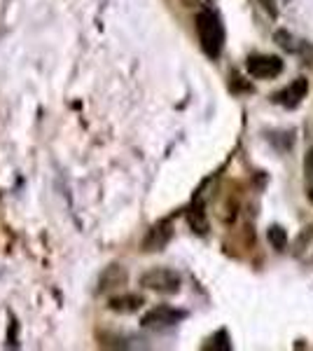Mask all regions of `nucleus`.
<instances>
[{
    "instance_id": "1",
    "label": "nucleus",
    "mask_w": 313,
    "mask_h": 351,
    "mask_svg": "<svg viewBox=\"0 0 313 351\" xmlns=\"http://www.w3.org/2000/svg\"><path fill=\"white\" fill-rule=\"evenodd\" d=\"M197 33H199V43H201V49L208 59H218L225 49V24H222V16L210 8L199 10L197 14Z\"/></svg>"
},
{
    "instance_id": "2",
    "label": "nucleus",
    "mask_w": 313,
    "mask_h": 351,
    "mask_svg": "<svg viewBox=\"0 0 313 351\" xmlns=\"http://www.w3.org/2000/svg\"><path fill=\"white\" fill-rule=\"evenodd\" d=\"M180 274L175 269L168 267H155L147 269L143 276H140V286L147 288V291H155L159 295H175L180 293Z\"/></svg>"
},
{
    "instance_id": "3",
    "label": "nucleus",
    "mask_w": 313,
    "mask_h": 351,
    "mask_svg": "<svg viewBox=\"0 0 313 351\" xmlns=\"http://www.w3.org/2000/svg\"><path fill=\"white\" fill-rule=\"evenodd\" d=\"M246 71L255 80H274L283 73V59L276 54H253L246 59Z\"/></svg>"
},
{
    "instance_id": "4",
    "label": "nucleus",
    "mask_w": 313,
    "mask_h": 351,
    "mask_svg": "<svg viewBox=\"0 0 313 351\" xmlns=\"http://www.w3.org/2000/svg\"><path fill=\"white\" fill-rule=\"evenodd\" d=\"M185 319H187V311L168 307V304H159V307L147 311L140 324H143V328H152V330H164V328L178 326Z\"/></svg>"
},
{
    "instance_id": "5",
    "label": "nucleus",
    "mask_w": 313,
    "mask_h": 351,
    "mask_svg": "<svg viewBox=\"0 0 313 351\" xmlns=\"http://www.w3.org/2000/svg\"><path fill=\"white\" fill-rule=\"evenodd\" d=\"M306 94H309V80H306V77H297V80L290 82L286 89H281V92H276L271 96V101H274L276 106H283V108L292 110L306 99Z\"/></svg>"
},
{
    "instance_id": "6",
    "label": "nucleus",
    "mask_w": 313,
    "mask_h": 351,
    "mask_svg": "<svg viewBox=\"0 0 313 351\" xmlns=\"http://www.w3.org/2000/svg\"><path fill=\"white\" fill-rule=\"evenodd\" d=\"M145 304L143 295H136V293H124V295H115L108 302V309L117 311V314H134Z\"/></svg>"
},
{
    "instance_id": "7",
    "label": "nucleus",
    "mask_w": 313,
    "mask_h": 351,
    "mask_svg": "<svg viewBox=\"0 0 313 351\" xmlns=\"http://www.w3.org/2000/svg\"><path fill=\"white\" fill-rule=\"evenodd\" d=\"M127 284V271H124L122 265H110L99 279V293L105 291H115V288Z\"/></svg>"
},
{
    "instance_id": "8",
    "label": "nucleus",
    "mask_w": 313,
    "mask_h": 351,
    "mask_svg": "<svg viewBox=\"0 0 313 351\" xmlns=\"http://www.w3.org/2000/svg\"><path fill=\"white\" fill-rule=\"evenodd\" d=\"M168 239H171V223L164 220V223H159L150 230V234H147L143 246H145V251H162V248L168 243Z\"/></svg>"
},
{
    "instance_id": "9",
    "label": "nucleus",
    "mask_w": 313,
    "mask_h": 351,
    "mask_svg": "<svg viewBox=\"0 0 313 351\" xmlns=\"http://www.w3.org/2000/svg\"><path fill=\"white\" fill-rule=\"evenodd\" d=\"M266 239H269V243L276 248V251H286V246H288V232L283 230L281 225H271V228L266 230Z\"/></svg>"
},
{
    "instance_id": "10",
    "label": "nucleus",
    "mask_w": 313,
    "mask_h": 351,
    "mask_svg": "<svg viewBox=\"0 0 313 351\" xmlns=\"http://www.w3.org/2000/svg\"><path fill=\"white\" fill-rule=\"evenodd\" d=\"M206 349H213V351H229L231 349V339H229V332L222 328V330L215 332L213 337L208 339Z\"/></svg>"
},
{
    "instance_id": "11",
    "label": "nucleus",
    "mask_w": 313,
    "mask_h": 351,
    "mask_svg": "<svg viewBox=\"0 0 313 351\" xmlns=\"http://www.w3.org/2000/svg\"><path fill=\"white\" fill-rule=\"evenodd\" d=\"M190 225L199 232V234H206L208 223H206V216H203V206H201V204H197V206L190 211Z\"/></svg>"
},
{
    "instance_id": "12",
    "label": "nucleus",
    "mask_w": 313,
    "mask_h": 351,
    "mask_svg": "<svg viewBox=\"0 0 313 351\" xmlns=\"http://www.w3.org/2000/svg\"><path fill=\"white\" fill-rule=\"evenodd\" d=\"M276 43L281 45L283 49H288V52H297V45H295V38L290 36L288 31H278V33H276Z\"/></svg>"
},
{
    "instance_id": "13",
    "label": "nucleus",
    "mask_w": 313,
    "mask_h": 351,
    "mask_svg": "<svg viewBox=\"0 0 313 351\" xmlns=\"http://www.w3.org/2000/svg\"><path fill=\"white\" fill-rule=\"evenodd\" d=\"M262 5H264V10L271 16H276V3H274V0H262Z\"/></svg>"
}]
</instances>
